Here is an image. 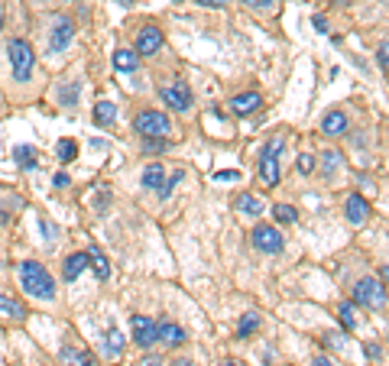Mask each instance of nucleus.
<instances>
[{
    "label": "nucleus",
    "instance_id": "nucleus-1",
    "mask_svg": "<svg viewBox=\"0 0 389 366\" xmlns=\"http://www.w3.org/2000/svg\"><path fill=\"white\" fill-rule=\"evenodd\" d=\"M20 285H23L26 295L33 298H42V302H52L55 298V279L49 276V269L39 263V259H23L20 263Z\"/></svg>",
    "mask_w": 389,
    "mask_h": 366
},
{
    "label": "nucleus",
    "instance_id": "nucleus-2",
    "mask_svg": "<svg viewBox=\"0 0 389 366\" xmlns=\"http://www.w3.org/2000/svg\"><path fill=\"white\" fill-rule=\"evenodd\" d=\"M7 55H10V68H13V78L16 81H29L33 75V65H36V52L26 39H10L7 46Z\"/></svg>",
    "mask_w": 389,
    "mask_h": 366
},
{
    "label": "nucleus",
    "instance_id": "nucleus-3",
    "mask_svg": "<svg viewBox=\"0 0 389 366\" xmlns=\"http://www.w3.org/2000/svg\"><path fill=\"white\" fill-rule=\"evenodd\" d=\"M353 302L373 308V311H383L386 308V285L377 279H360L353 285Z\"/></svg>",
    "mask_w": 389,
    "mask_h": 366
},
{
    "label": "nucleus",
    "instance_id": "nucleus-4",
    "mask_svg": "<svg viewBox=\"0 0 389 366\" xmlns=\"http://www.w3.org/2000/svg\"><path fill=\"white\" fill-rule=\"evenodd\" d=\"M279 149H282V140L269 143V146L260 153V162H256L260 182L266 185V188H276V185H279Z\"/></svg>",
    "mask_w": 389,
    "mask_h": 366
},
{
    "label": "nucleus",
    "instance_id": "nucleus-5",
    "mask_svg": "<svg viewBox=\"0 0 389 366\" xmlns=\"http://www.w3.org/2000/svg\"><path fill=\"white\" fill-rule=\"evenodd\" d=\"M134 130L140 136H169L172 123L166 114H159V110H140L134 117Z\"/></svg>",
    "mask_w": 389,
    "mask_h": 366
},
{
    "label": "nucleus",
    "instance_id": "nucleus-6",
    "mask_svg": "<svg viewBox=\"0 0 389 366\" xmlns=\"http://www.w3.org/2000/svg\"><path fill=\"white\" fill-rule=\"evenodd\" d=\"M250 240H253V246L260 250V253H266V257L282 253V246H286L279 227H273V224H256L253 233H250Z\"/></svg>",
    "mask_w": 389,
    "mask_h": 366
},
{
    "label": "nucleus",
    "instance_id": "nucleus-7",
    "mask_svg": "<svg viewBox=\"0 0 389 366\" xmlns=\"http://www.w3.org/2000/svg\"><path fill=\"white\" fill-rule=\"evenodd\" d=\"M159 98L166 101L172 110H188L192 107V91L185 81H172V85H162L159 88Z\"/></svg>",
    "mask_w": 389,
    "mask_h": 366
},
{
    "label": "nucleus",
    "instance_id": "nucleus-8",
    "mask_svg": "<svg viewBox=\"0 0 389 366\" xmlns=\"http://www.w3.org/2000/svg\"><path fill=\"white\" fill-rule=\"evenodd\" d=\"M130 328H134V341L136 347H143V350H149L153 343H156V321L146 315H134V321H130Z\"/></svg>",
    "mask_w": 389,
    "mask_h": 366
},
{
    "label": "nucleus",
    "instance_id": "nucleus-9",
    "mask_svg": "<svg viewBox=\"0 0 389 366\" xmlns=\"http://www.w3.org/2000/svg\"><path fill=\"white\" fill-rule=\"evenodd\" d=\"M185 341H188V337H185V328H179L175 321H156V343L175 350V347H182Z\"/></svg>",
    "mask_w": 389,
    "mask_h": 366
},
{
    "label": "nucleus",
    "instance_id": "nucleus-10",
    "mask_svg": "<svg viewBox=\"0 0 389 366\" xmlns=\"http://www.w3.org/2000/svg\"><path fill=\"white\" fill-rule=\"evenodd\" d=\"M162 49V29L159 26H143L136 33V55H156Z\"/></svg>",
    "mask_w": 389,
    "mask_h": 366
},
{
    "label": "nucleus",
    "instance_id": "nucleus-11",
    "mask_svg": "<svg viewBox=\"0 0 389 366\" xmlns=\"http://www.w3.org/2000/svg\"><path fill=\"white\" fill-rule=\"evenodd\" d=\"M370 201H366L364 195H347V201H344V218L351 220L353 227H360V224H366V218H370Z\"/></svg>",
    "mask_w": 389,
    "mask_h": 366
},
{
    "label": "nucleus",
    "instance_id": "nucleus-12",
    "mask_svg": "<svg viewBox=\"0 0 389 366\" xmlns=\"http://www.w3.org/2000/svg\"><path fill=\"white\" fill-rule=\"evenodd\" d=\"M72 39H75L72 20H59L55 29H52V39H49V49H52V52H65L68 46H72Z\"/></svg>",
    "mask_w": 389,
    "mask_h": 366
},
{
    "label": "nucleus",
    "instance_id": "nucleus-13",
    "mask_svg": "<svg viewBox=\"0 0 389 366\" xmlns=\"http://www.w3.org/2000/svg\"><path fill=\"white\" fill-rule=\"evenodd\" d=\"M321 133L344 136L347 133V114H344V110H328V114L321 117Z\"/></svg>",
    "mask_w": 389,
    "mask_h": 366
},
{
    "label": "nucleus",
    "instance_id": "nucleus-14",
    "mask_svg": "<svg viewBox=\"0 0 389 366\" xmlns=\"http://www.w3.org/2000/svg\"><path fill=\"white\" fill-rule=\"evenodd\" d=\"M263 107V98L256 94V91H247V94H237V98L231 101V110L237 114V117H247V114H256V110Z\"/></svg>",
    "mask_w": 389,
    "mask_h": 366
},
{
    "label": "nucleus",
    "instance_id": "nucleus-15",
    "mask_svg": "<svg viewBox=\"0 0 389 366\" xmlns=\"http://www.w3.org/2000/svg\"><path fill=\"white\" fill-rule=\"evenodd\" d=\"M85 266H91L88 253H72V257L65 259V266H62V276H65V282H75L81 272H85Z\"/></svg>",
    "mask_w": 389,
    "mask_h": 366
},
{
    "label": "nucleus",
    "instance_id": "nucleus-16",
    "mask_svg": "<svg viewBox=\"0 0 389 366\" xmlns=\"http://www.w3.org/2000/svg\"><path fill=\"white\" fill-rule=\"evenodd\" d=\"M140 182H143V188H149V192H156L159 185L166 182V169H162L159 162H153V166H146L143 175H140Z\"/></svg>",
    "mask_w": 389,
    "mask_h": 366
},
{
    "label": "nucleus",
    "instance_id": "nucleus-17",
    "mask_svg": "<svg viewBox=\"0 0 389 366\" xmlns=\"http://www.w3.org/2000/svg\"><path fill=\"white\" fill-rule=\"evenodd\" d=\"M123 354V334L117 328H108L104 330V356H121Z\"/></svg>",
    "mask_w": 389,
    "mask_h": 366
},
{
    "label": "nucleus",
    "instance_id": "nucleus-18",
    "mask_svg": "<svg viewBox=\"0 0 389 366\" xmlns=\"http://www.w3.org/2000/svg\"><path fill=\"white\" fill-rule=\"evenodd\" d=\"M114 120H117V104H110V101H97L95 104V123L97 127H110Z\"/></svg>",
    "mask_w": 389,
    "mask_h": 366
},
{
    "label": "nucleus",
    "instance_id": "nucleus-19",
    "mask_svg": "<svg viewBox=\"0 0 389 366\" xmlns=\"http://www.w3.org/2000/svg\"><path fill=\"white\" fill-rule=\"evenodd\" d=\"M59 354L65 363H72V366H95V356L88 354V350H78V347H62Z\"/></svg>",
    "mask_w": 389,
    "mask_h": 366
},
{
    "label": "nucleus",
    "instance_id": "nucleus-20",
    "mask_svg": "<svg viewBox=\"0 0 389 366\" xmlns=\"http://www.w3.org/2000/svg\"><path fill=\"white\" fill-rule=\"evenodd\" d=\"M13 162H16L20 169H36V166H39V153L33 146H16V149H13Z\"/></svg>",
    "mask_w": 389,
    "mask_h": 366
},
{
    "label": "nucleus",
    "instance_id": "nucleus-21",
    "mask_svg": "<svg viewBox=\"0 0 389 366\" xmlns=\"http://www.w3.org/2000/svg\"><path fill=\"white\" fill-rule=\"evenodd\" d=\"M136 65H140V55L134 49H117L114 52V68L117 72H134Z\"/></svg>",
    "mask_w": 389,
    "mask_h": 366
},
{
    "label": "nucleus",
    "instance_id": "nucleus-22",
    "mask_svg": "<svg viewBox=\"0 0 389 366\" xmlns=\"http://www.w3.org/2000/svg\"><path fill=\"white\" fill-rule=\"evenodd\" d=\"M88 259L95 263L97 279H110V263H108V257L101 253V246H97V244H91V250H88Z\"/></svg>",
    "mask_w": 389,
    "mask_h": 366
},
{
    "label": "nucleus",
    "instance_id": "nucleus-23",
    "mask_svg": "<svg viewBox=\"0 0 389 366\" xmlns=\"http://www.w3.org/2000/svg\"><path fill=\"white\" fill-rule=\"evenodd\" d=\"M0 311H3V315H10V317H16V321H23V317H26V305L20 302V298H10V295H0Z\"/></svg>",
    "mask_w": 389,
    "mask_h": 366
},
{
    "label": "nucleus",
    "instance_id": "nucleus-24",
    "mask_svg": "<svg viewBox=\"0 0 389 366\" xmlns=\"http://www.w3.org/2000/svg\"><path fill=\"white\" fill-rule=\"evenodd\" d=\"M55 156H59V162H72V159H78V143H75V140H59Z\"/></svg>",
    "mask_w": 389,
    "mask_h": 366
},
{
    "label": "nucleus",
    "instance_id": "nucleus-25",
    "mask_svg": "<svg viewBox=\"0 0 389 366\" xmlns=\"http://www.w3.org/2000/svg\"><path fill=\"white\" fill-rule=\"evenodd\" d=\"M273 218L279 220V224H295V220H299V211L292 208V205H273Z\"/></svg>",
    "mask_w": 389,
    "mask_h": 366
},
{
    "label": "nucleus",
    "instance_id": "nucleus-26",
    "mask_svg": "<svg viewBox=\"0 0 389 366\" xmlns=\"http://www.w3.org/2000/svg\"><path fill=\"white\" fill-rule=\"evenodd\" d=\"M234 205H237V211H243V214H260V211H263L260 198H253V195H240Z\"/></svg>",
    "mask_w": 389,
    "mask_h": 366
},
{
    "label": "nucleus",
    "instance_id": "nucleus-27",
    "mask_svg": "<svg viewBox=\"0 0 389 366\" xmlns=\"http://www.w3.org/2000/svg\"><path fill=\"white\" fill-rule=\"evenodd\" d=\"M256 328H260V317H256L253 311H250V315H243L240 321H237V334H240V337H247V334H253Z\"/></svg>",
    "mask_w": 389,
    "mask_h": 366
},
{
    "label": "nucleus",
    "instance_id": "nucleus-28",
    "mask_svg": "<svg viewBox=\"0 0 389 366\" xmlns=\"http://www.w3.org/2000/svg\"><path fill=\"white\" fill-rule=\"evenodd\" d=\"M338 317H340V324H344V330H353V328H357V317H353V305H340V308H338Z\"/></svg>",
    "mask_w": 389,
    "mask_h": 366
},
{
    "label": "nucleus",
    "instance_id": "nucleus-29",
    "mask_svg": "<svg viewBox=\"0 0 389 366\" xmlns=\"http://www.w3.org/2000/svg\"><path fill=\"white\" fill-rule=\"evenodd\" d=\"M175 182H182V172H172V179H166V182H162V185L156 188L162 201H166V198H169L172 192H175Z\"/></svg>",
    "mask_w": 389,
    "mask_h": 366
},
{
    "label": "nucleus",
    "instance_id": "nucleus-30",
    "mask_svg": "<svg viewBox=\"0 0 389 366\" xmlns=\"http://www.w3.org/2000/svg\"><path fill=\"white\" fill-rule=\"evenodd\" d=\"M62 104H68V107H75V104H78V81H75V85H68V91L62 88Z\"/></svg>",
    "mask_w": 389,
    "mask_h": 366
},
{
    "label": "nucleus",
    "instance_id": "nucleus-31",
    "mask_svg": "<svg viewBox=\"0 0 389 366\" xmlns=\"http://www.w3.org/2000/svg\"><path fill=\"white\" fill-rule=\"evenodd\" d=\"M364 350H366V360H370V363H379V360H383V350H379V343H366Z\"/></svg>",
    "mask_w": 389,
    "mask_h": 366
},
{
    "label": "nucleus",
    "instance_id": "nucleus-32",
    "mask_svg": "<svg viewBox=\"0 0 389 366\" xmlns=\"http://www.w3.org/2000/svg\"><path fill=\"white\" fill-rule=\"evenodd\" d=\"M377 62H379V68H383V75H386V68H389V59H386V42H379V49H377Z\"/></svg>",
    "mask_w": 389,
    "mask_h": 366
},
{
    "label": "nucleus",
    "instance_id": "nucleus-33",
    "mask_svg": "<svg viewBox=\"0 0 389 366\" xmlns=\"http://www.w3.org/2000/svg\"><path fill=\"white\" fill-rule=\"evenodd\" d=\"M214 179H218V182H234V179H240V172H237V169H224V172H218Z\"/></svg>",
    "mask_w": 389,
    "mask_h": 366
},
{
    "label": "nucleus",
    "instance_id": "nucleus-34",
    "mask_svg": "<svg viewBox=\"0 0 389 366\" xmlns=\"http://www.w3.org/2000/svg\"><path fill=\"white\" fill-rule=\"evenodd\" d=\"M312 169H315V159H312V156H299V172H305V175H308Z\"/></svg>",
    "mask_w": 389,
    "mask_h": 366
},
{
    "label": "nucleus",
    "instance_id": "nucleus-35",
    "mask_svg": "<svg viewBox=\"0 0 389 366\" xmlns=\"http://www.w3.org/2000/svg\"><path fill=\"white\" fill-rule=\"evenodd\" d=\"M68 182H72V179H68L65 172H55V179H52V185H55V188H68Z\"/></svg>",
    "mask_w": 389,
    "mask_h": 366
},
{
    "label": "nucleus",
    "instance_id": "nucleus-36",
    "mask_svg": "<svg viewBox=\"0 0 389 366\" xmlns=\"http://www.w3.org/2000/svg\"><path fill=\"white\" fill-rule=\"evenodd\" d=\"M39 227L46 231V240H49V244H52V240H55V227H52L49 220H39Z\"/></svg>",
    "mask_w": 389,
    "mask_h": 366
},
{
    "label": "nucleus",
    "instance_id": "nucleus-37",
    "mask_svg": "<svg viewBox=\"0 0 389 366\" xmlns=\"http://www.w3.org/2000/svg\"><path fill=\"white\" fill-rule=\"evenodd\" d=\"M194 3H201V7H224L227 0H194Z\"/></svg>",
    "mask_w": 389,
    "mask_h": 366
},
{
    "label": "nucleus",
    "instance_id": "nucleus-38",
    "mask_svg": "<svg viewBox=\"0 0 389 366\" xmlns=\"http://www.w3.org/2000/svg\"><path fill=\"white\" fill-rule=\"evenodd\" d=\"M243 3H250V7H260V10H263V7H269L273 0H243Z\"/></svg>",
    "mask_w": 389,
    "mask_h": 366
},
{
    "label": "nucleus",
    "instance_id": "nucleus-39",
    "mask_svg": "<svg viewBox=\"0 0 389 366\" xmlns=\"http://www.w3.org/2000/svg\"><path fill=\"white\" fill-rule=\"evenodd\" d=\"M312 366H334V363H331L328 356H315V360H312Z\"/></svg>",
    "mask_w": 389,
    "mask_h": 366
},
{
    "label": "nucleus",
    "instance_id": "nucleus-40",
    "mask_svg": "<svg viewBox=\"0 0 389 366\" xmlns=\"http://www.w3.org/2000/svg\"><path fill=\"white\" fill-rule=\"evenodd\" d=\"M315 26H318V33H328V23H325L321 16H315Z\"/></svg>",
    "mask_w": 389,
    "mask_h": 366
},
{
    "label": "nucleus",
    "instance_id": "nucleus-41",
    "mask_svg": "<svg viewBox=\"0 0 389 366\" xmlns=\"http://www.w3.org/2000/svg\"><path fill=\"white\" fill-rule=\"evenodd\" d=\"M218 366H247V363H240V360H224V363H218Z\"/></svg>",
    "mask_w": 389,
    "mask_h": 366
},
{
    "label": "nucleus",
    "instance_id": "nucleus-42",
    "mask_svg": "<svg viewBox=\"0 0 389 366\" xmlns=\"http://www.w3.org/2000/svg\"><path fill=\"white\" fill-rule=\"evenodd\" d=\"M159 363H162L159 356H149V360H146V366H159Z\"/></svg>",
    "mask_w": 389,
    "mask_h": 366
},
{
    "label": "nucleus",
    "instance_id": "nucleus-43",
    "mask_svg": "<svg viewBox=\"0 0 389 366\" xmlns=\"http://www.w3.org/2000/svg\"><path fill=\"white\" fill-rule=\"evenodd\" d=\"M175 366H194L192 360H175Z\"/></svg>",
    "mask_w": 389,
    "mask_h": 366
},
{
    "label": "nucleus",
    "instance_id": "nucleus-44",
    "mask_svg": "<svg viewBox=\"0 0 389 366\" xmlns=\"http://www.w3.org/2000/svg\"><path fill=\"white\" fill-rule=\"evenodd\" d=\"M0 26H3V13H0Z\"/></svg>",
    "mask_w": 389,
    "mask_h": 366
}]
</instances>
